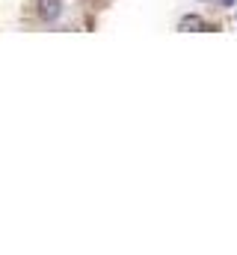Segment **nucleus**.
<instances>
[{"mask_svg": "<svg viewBox=\"0 0 237 255\" xmlns=\"http://www.w3.org/2000/svg\"><path fill=\"white\" fill-rule=\"evenodd\" d=\"M62 15V0H39V18L42 21H57Z\"/></svg>", "mask_w": 237, "mask_h": 255, "instance_id": "obj_1", "label": "nucleus"}, {"mask_svg": "<svg viewBox=\"0 0 237 255\" xmlns=\"http://www.w3.org/2000/svg\"><path fill=\"white\" fill-rule=\"evenodd\" d=\"M178 30H181V33H190V30H196V33H208V30H214V27L205 24L199 15H184L181 24H178Z\"/></svg>", "mask_w": 237, "mask_h": 255, "instance_id": "obj_2", "label": "nucleus"}, {"mask_svg": "<svg viewBox=\"0 0 237 255\" xmlns=\"http://www.w3.org/2000/svg\"><path fill=\"white\" fill-rule=\"evenodd\" d=\"M223 3H226V6H232V3H235V0H223Z\"/></svg>", "mask_w": 237, "mask_h": 255, "instance_id": "obj_3", "label": "nucleus"}]
</instances>
